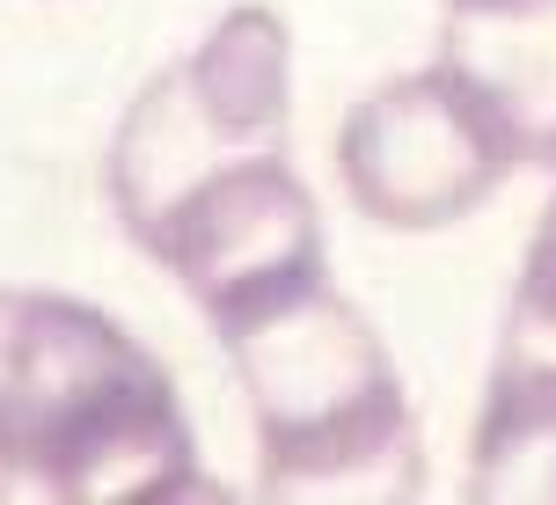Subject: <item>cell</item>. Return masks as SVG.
I'll return each instance as SVG.
<instances>
[{
    "label": "cell",
    "instance_id": "6da1fadb",
    "mask_svg": "<svg viewBox=\"0 0 556 505\" xmlns=\"http://www.w3.org/2000/svg\"><path fill=\"white\" fill-rule=\"evenodd\" d=\"M168 366L111 308L59 286H0V498L168 505L205 498Z\"/></svg>",
    "mask_w": 556,
    "mask_h": 505
},
{
    "label": "cell",
    "instance_id": "277c9868",
    "mask_svg": "<svg viewBox=\"0 0 556 505\" xmlns=\"http://www.w3.org/2000/svg\"><path fill=\"white\" fill-rule=\"evenodd\" d=\"M513 168L528 162L505 111L446 52L366 88L337 125V184L366 220L395 235H440L483 213Z\"/></svg>",
    "mask_w": 556,
    "mask_h": 505
},
{
    "label": "cell",
    "instance_id": "3957f363",
    "mask_svg": "<svg viewBox=\"0 0 556 505\" xmlns=\"http://www.w3.org/2000/svg\"><path fill=\"white\" fill-rule=\"evenodd\" d=\"M286 125H293V29L278 8L242 0L125 103L103 162L117 227L139 242L205 176H220L242 154L286 147Z\"/></svg>",
    "mask_w": 556,
    "mask_h": 505
},
{
    "label": "cell",
    "instance_id": "52a82bcc",
    "mask_svg": "<svg viewBox=\"0 0 556 505\" xmlns=\"http://www.w3.org/2000/svg\"><path fill=\"white\" fill-rule=\"evenodd\" d=\"M491 359L513 366H549L556 374V191L542 205V220L528 235V264L513 279V301H505V330Z\"/></svg>",
    "mask_w": 556,
    "mask_h": 505
},
{
    "label": "cell",
    "instance_id": "8992f818",
    "mask_svg": "<svg viewBox=\"0 0 556 505\" xmlns=\"http://www.w3.org/2000/svg\"><path fill=\"white\" fill-rule=\"evenodd\" d=\"M476 505H556V374L491 359L483 411L469 432Z\"/></svg>",
    "mask_w": 556,
    "mask_h": 505
},
{
    "label": "cell",
    "instance_id": "7a4b0ae2",
    "mask_svg": "<svg viewBox=\"0 0 556 505\" xmlns=\"http://www.w3.org/2000/svg\"><path fill=\"white\" fill-rule=\"evenodd\" d=\"M256 425L264 498H417L425 440L395 352L330 279L213 323Z\"/></svg>",
    "mask_w": 556,
    "mask_h": 505
},
{
    "label": "cell",
    "instance_id": "ba28073f",
    "mask_svg": "<svg viewBox=\"0 0 556 505\" xmlns=\"http://www.w3.org/2000/svg\"><path fill=\"white\" fill-rule=\"evenodd\" d=\"M446 15H542L556 0H440Z\"/></svg>",
    "mask_w": 556,
    "mask_h": 505
},
{
    "label": "cell",
    "instance_id": "5b68a950",
    "mask_svg": "<svg viewBox=\"0 0 556 505\" xmlns=\"http://www.w3.org/2000/svg\"><path fill=\"white\" fill-rule=\"evenodd\" d=\"M139 256H154L168 279L191 293L205 323L250 315L293 286L330 279V235L315 213V191L301 184V168L286 162V147L242 154L220 176H205L198 191H184L162 220L132 242Z\"/></svg>",
    "mask_w": 556,
    "mask_h": 505
}]
</instances>
